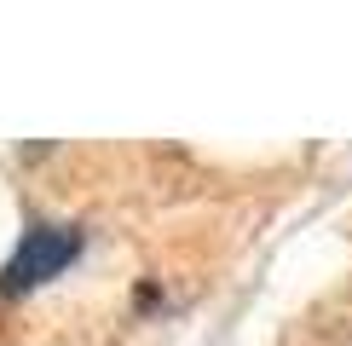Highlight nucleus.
I'll return each instance as SVG.
<instances>
[{"label":"nucleus","mask_w":352,"mask_h":346,"mask_svg":"<svg viewBox=\"0 0 352 346\" xmlns=\"http://www.w3.org/2000/svg\"><path fill=\"white\" fill-rule=\"evenodd\" d=\"M76 254H81V231L76 225H35L18 242V254L6 260V295H23V288L58 277Z\"/></svg>","instance_id":"f257e3e1"}]
</instances>
